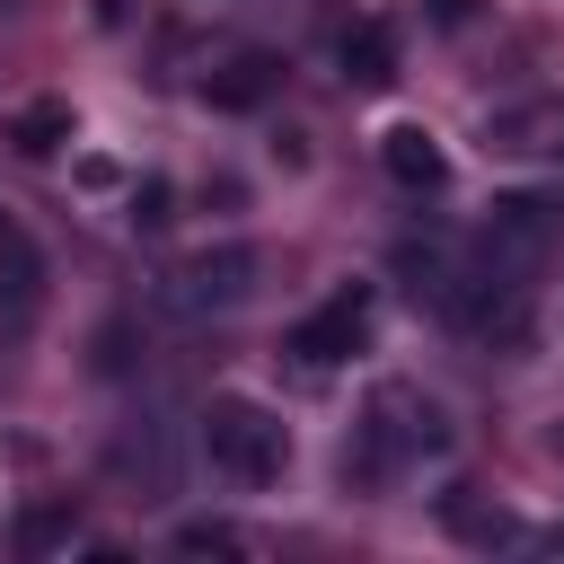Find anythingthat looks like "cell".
I'll use <instances>...</instances> for the list:
<instances>
[{
	"mask_svg": "<svg viewBox=\"0 0 564 564\" xmlns=\"http://www.w3.org/2000/svg\"><path fill=\"white\" fill-rule=\"evenodd\" d=\"M441 520H449L467 546H511V538H520V520H511L502 502H476V494H441Z\"/></svg>",
	"mask_w": 564,
	"mask_h": 564,
	"instance_id": "obj_9",
	"label": "cell"
},
{
	"mask_svg": "<svg viewBox=\"0 0 564 564\" xmlns=\"http://www.w3.org/2000/svg\"><path fill=\"white\" fill-rule=\"evenodd\" d=\"M247 291H256V247H203V256L176 264V291L167 300L203 317V308H238Z\"/></svg>",
	"mask_w": 564,
	"mask_h": 564,
	"instance_id": "obj_4",
	"label": "cell"
},
{
	"mask_svg": "<svg viewBox=\"0 0 564 564\" xmlns=\"http://www.w3.org/2000/svg\"><path fill=\"white\" fill-rule=\"evenodd\" d=\"M97 18H106V26H115V18H123V0H97Z\"/></svg>",
	"mask_w": 564,
	"mask_h": 564,
	"instance_id": "obj_14",
	"label": "cell"
},
{
	"mask_svg": "<svg viewBox=\"0 0 564 564\" xmlns=\"http://www.w3.org/2000/svg\"><path fill=\"white\" fill-rule=\"evenodd\" d=\"M441 449H449V414H441V397H423V388H405V379H379L370 405H361V423H352L344 476H352V485H388L397 467L441 458Z\"/></svg>",
	"mask_w": 564,
	"mask_h": 564,
	"instance_id": "obj_1",
	"label": "cell"
},
{
	"mask_svg": "<svg viewBox=\"0 0 564 564\" xmlns=\"http://www.w3.org/2000/svg\"><path fill=\"white\" fill-rule=\"evenodd\" d=\"M344 79H352V88H388V79H397V35H388V18H352V26H344Z\"/></svg>",
	"mask_w": 564,
	"mask_h": 564,
	"instance_id": "obj_6",
	"label": "cell"
},
{
	"mask_svg": "<svg viewBox=\"0 0 564 564\" xmlns=\"http://www.w3.org/2000/svg\"><path fill=\"white\" fill-rule=\"evenodd\" d=\"M379 167H388L405 194H441V185H449V150H441V132H423V123H388V132H379Z\"/></svg>",
	"mask_w": 564,
	"mask_h": 564,
	"instance_id": "obj_5",
	"label": "cell"
},
{
	"mask_svg": "<svg viewBox=\"0 0 564 564\" xmlns=\"http://www.w3.org/2000/svg\"><path fill=\"white\" fill-rule=\"evenodd\" d=\"M176 555H247V538L229 520H185L176 529Z\"/></svg>",
	"mask_w": 564,
	"mask_h": 564,
	"instance_id": "obj_11",
	"label": "cell"
},
{
	"mask_svg": "<svg viewBox=\"0 0 564 564\" xmlns=\"http://www.w3.org/2000/svg\"><path fill=\"white\" fill-rule=\"evenodd\" d=\"M70 132H79L70 97H35V106H18V115H9V150H18V159H53Z\"/></svg>",
	"mask_w": 564,
	"mask_h": 564,
	"instance_id": "obj_7",
	"label": "cell"
},
{
	"mask_svg": "<svg viewBox=\"0 0 564 564\" xmlns=\"http://www.w3.org/2000/svg\"><path fill=\"white\" fill-rule=\"evenodd\" d=\"M423 18H432V26H467V18H476V0H423Z\"/></svg>",
	"mask_w": 564,
	"mask_h": 564,
	"instance_id": "obj_13",
	"label": "cell"
},
{
	"mask_svg": "<svg viewBox=\"0 0 564 564\" xmlns=\"http://www.w3.org/2000/svg\"><path fill=\"white\" fill-rule=\"evenodd\" d=\"M132 220H141V229H159V220H167V185H159V176H150V185H132Z\"/></svg>",
	"mask_w": 564,
	"mask_h": 564,
	"instance_id": "obj_12",
	"label": "cell"
},
{
	"mask_svg": "<svg viewBox=\"0 0 564 564\" xmlns=\"http://www.w3.org/2000/svg\"><path fill=\"white\" fill-rule=\"evenodd\" d=\"M70 538H79V511H70V502H44V511L18 520V546H26V555H53V546H70Z\"/></svg>",
	"mask_w": 564,
	"mask_h": 564,
	"instance_id": "obj_10",
	"label": "cell"
},
{
	"mask_svg": "<svg viewBox=\"0 0 564 564\" xmlns=\"http://www.w3.org/2000/svg\"><path fill=\"white\" fill-rule=\"evenodd\" d=\"M370 317H379V291H370V282H335V291L291 326L282 352H291L300 370H335V361H352V352L370 344Z\"/></svg>",
	"mask_w": 564,
	"mask_h": 564,
	"instance_id": "obj_3",
	"label": "cell"
},
{
	"mask_svg": "<svg viewBox=\"0 0 564 564\" xmlns=\"http://www.w3.org/2000/svg\"><path fill=\"white\" fill-rule=\"evenodd\" d=\"M203 449H212V467L238 476V485H273V476L291 467V432H282V414L256 405V397H212V405H203Z\"/></svg>",
	"mask_w": 564,
	"mask_h": 564,
	"instance_id": "obj_2",
	"label": "cell"
},
{
	"mask_svg": "<svg viewBox=\"0 0 564 564\" xmlns=\"http://www.w3.org/2000/svg\"><path fill=\"white\" fill-rule=\"evenodd\" d=\"M264 88H273V62H264V53H238V62H220V70L203 79V106L247 115V106H264Z\"/></svg>",
	"mask_w": 564,
	"mask_h": 564,
	"instance_id": "obj_8",
	"label": "cell"
}]
</instances>
